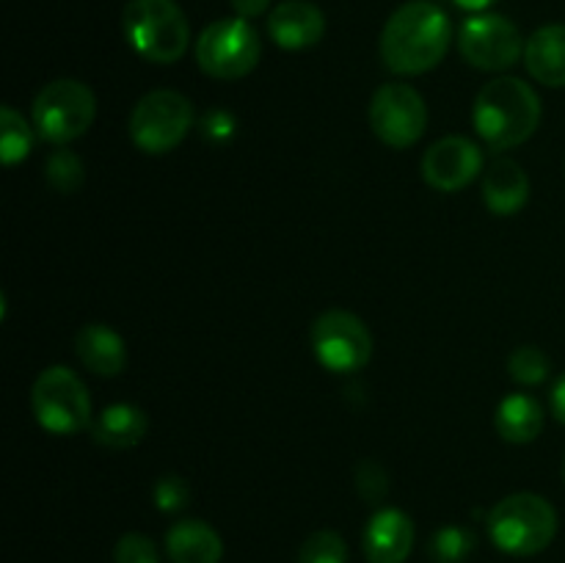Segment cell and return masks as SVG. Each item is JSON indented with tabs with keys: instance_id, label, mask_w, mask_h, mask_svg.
I'll return each instance as SVG.
<instances>
[{
	"instance_id": "obj_5",
	"label": "cell",
	"mask_w": 565,
	"mask_h": 563,
	"mask_svg": "<svg viewBox=\"0 0 565 563\" xmlns=\"http://www.w3.org/2000/svg\"><path fill=\"white\" fill-rule=\"evenodd\" d=\"M31 406L39 428L55 436L81 434L94 423L86 384L64 364H53L39 373L31 390Z\"/></svg>"
},
{
	"instance_id": "obj_13",
	"label": "cell",
	"mask_w": 565,
	"mask_h": 563,
	"mask_svg": "<svg viewBox=\"0 0 565 563\" xmlns=\"http://www.w3.org/2000/svg\"><path fill=\"white\" fill-rule=\"evenodd\" d=\"M414 550V522L401 508H381L364 530L367 563H406Z\"/></svg>"
},
{
	"instance_id": "obj_1",
	"label": "cell",
	"mask_w": 565,
	"mask_h": 563,
	"mask_svg": "<svg viewBox=\"0 0 565 563\" xmlns=\"http://www.w3.org/2000/svg\"><path fill=\"white\" fill-rule=\"evenodd\" d=\"M450 39V17L434 0H412L386 20L381 59L395 75H425L441 64Z\"/></svg>"
},
{
	"instance_id": "obj_25",
	"label": "cell",
	"mask_w": 565,
	"mask_h": 563,
	"mask_svg": "<svg viewBox=\"0 0 565 563\" xmlns=\"http://www.w3.org/2000/svg\"><path fill=\"white\" fill-rule=\"evenodd\" d=\"M44 174H47V182L58 193H75L86 180V169H83L81 158L70 149H58V152L50 155Z\"/></svg>"
},
{
	"instance_id": "obj_8",
	"label": "cell",
	"mask_w": 565,
	"mask_h": 563,
	"mask_svg": "<svg viewBox=\"0 0 565 563\" xmlns=\"http://www.w3.org/2000/svg\"><path fill=\"white\" fill-rule=\"evenodd\" d=\"M263 55L259 33L243 17L210 22L196 42V64L215 81H241L252 75Z\"/></svg>"
},
{
	"instance_id": "obj_11",
	"label": "cell",
	"mask_w": 565,
	"mask_h": 563,
	"mask_svg": "<svg viewBox=\"0 0 565 563\" xmlns=\"http://www.w3.org/2000/svg\"><path fill=\"white\" fill-rule=\"evenodd\" d=\"M458 50L463 59L483 72H502L524 55V39L519 28L502 14H475L458 33Z\"/></svg>"
},
{
	"instance_id": "obj_9",
	"label": "cell",
	"mask_w": 565,
	"mask_h": 563,
	"mask_svg": "<svg viewBox=\"0 0 565 563\" xmlns=\"http://www.w3.org/2000/svg\"><path fill=\"white\" fill-rule=\"evenodd\" d=\"M312 351L331 373H353L373 359V334L359 315L329 309L312 323Z\"/></svg>"
},
{
	"instance_id": "obj_31",
	"label": "cell",
	"mask_w": 565,
	"mask_h": 563,
	"mask_svg": "<svg viewBox=\"0 0 565 563\" xmlns=\"http://www.w3.org/2000/svg\"><path fill=\"white\" fill-rule=\"evenodd\" d=\"M458 9H467V11H486L489 6H494L497 0H452Z\"/></svg>"
},
{
	"instance_id": "obj_28",
	"label": "cell",
	"mask_w": 565,
	"mask_h": 563,
	"mask_svg": "<svg viewBox=\"0 0 565 563\" xmlns=\"http://www.w3.org/2000/svg\"><path fill=\"white\" fill-rule=\"evenodd\" d=\"M386 472L379 461H362L356 467V489L367 502H381L386 497Z\"/></svg>"
},
{
	"instance_id": "obj_17",
	"label": "cell",
	"mask_w": 565,
	"mask_h": 563,
	"mask_svg": "<svg viewBox=\"0 0 565 563\" xmlns=\"http://www.w3.org/2000/svg\"><path fill=\"white\" fill-rule=\"evenodd\" d=\"M147 431V412H143L141 406H132V403H114V406H105L92 423L94 442L103 447H110V450H130V447L141 445Z\"/></svg>"
},
{
	"instance_id": "obj_32",
	"label": "cell",
	"mask_w": 565,
	"mask_h": 563,
	"mask_svg": "<svg viewBox=\"0 0 565 563\" xmlns=\"http://www.w3.org/2000/svg\"><path fill=\"white\" fill-rule=\"evenodd\" d=\"M563 480H565V456H563Z\"/></svg>"
},
{
	"instance_id": "obj_26",
	"label": "cell",
	"mask_w": 565,
	"mask_h": 563,
	"mask_svg": "<svg viewBox=\"0 0 565 563\" xmlns=\"http://www.w3.org/2000/svg\"><path fill=\"white\" fill-rule=\"evenodd\" d=\"M154 506L163 513H177L191 502V486L180 475H163L152 489Z\"/></svg>"
},
{
	"instance_id": "obj_2",
	"label": "cell",
	"mask_w": 565,
	"mask_h": 563,
	"mask_svg": "<svg viewBox=\"0 0 565 563\" xmlns=\"http://www.w3.org/2000/svg\"><path fill=\"white\" fill-rule=\"evenodd\" d=\"M475 132L486 147L513 149L527 141L541 121V99L519 77H494L478 92L472 110Z\"/></svg>"
},
{
	"instance_id": "obj_3",
	"label": "cell",
	"mask_w": 565,
	"mask_h": 563,
	"mask_svg": "<svg viewBox=\"0 0 565 563\" xmlns=\"http://www.w3.org/2000/svg\"><path fill=\"white\" fill-rule=\"evenodd\" d=\"M489 535L497 550L505 555H539L557 535L555 506L533 491L502 497L489 511Z\"/></svg>"
},
{
	"instance_id": "obj_29",
	"label": "cell",
	"mask_w": 565,
	"mask_h": 563,
	"mask_svg": "<svg viewBox=\"0 0 565 563\" xmlns=\"http://www.w3.org/2000/svg\"><path fill=\"white\" fill-rule=\"evenodd\" d=\"M270 0H232V9L243 20H254V17H263L268 11Z\"/></svg>"
},
{
	"instance_id": "obj_15",
	"label": "cell",
	"mask_w": 565,
	"mask_h": 563,
	"mask_svg": "<svg viewBox=\"0 0 565 563\" xmlns=\"http://www.w3.org/2000/svg\"><path fill=\"white\" fill-rule=\"evenodd\" d=\"M75 353L83 362V368L92 370L94 375H119L127 368V346L119 337V331H114L105 323H86L75 337Z\"/></svg>"
},
{
	"instance_id": "obj_18",
	"label": "cell",
	"mask_w": 565,
	"mask_h": 563,
	"mask_svg": "<svg viewBox=\"0 0 565 563\" xmlns=\"http://www.w3.org/2000/svg\"><path fill=\"white\" fill-rule=\"evenodd\" d=\"M524 66L539 83L565 86V25H544L524 44Z\"/></svg>"
},
{
	"instance_id": "obj_16",
	"label": "cell",
	"mask_w": 565,
	"mask_h": 563,
	"mask_svg": "<svg viewBox=\"0 0 565 563\" xmlns=\"http://www.w3.org/2000/svg\"><path fill=\"white\" fill-rule=\"evenodd\" d=\"M483 202L494 215H513L530 202V177L516 160L500 158L486 169Z\"/></svg>"
},
{
	"instance_id": "obj_14",
	"label": "cell",
	"mask_w": 565,
	"mask_h": 563,
	"mask_svg": "<svg viewBox=\"0 0 565 563\" xmlns=\"http://www.w3.org/2000/svg\"><path fill=\"white\" fill-rule=\"evenodd\" d=\"M268 33L281 50L315 47L326 33V17L309 0H285L268 14Z\"/></svg>"
},
{
	"instance_id": "obj_30",
	"label": "cell",
	"mask_w": 565,
	"mask_h": 563,
	"mask_svg": "<svg viewBox=\"0 0 565 563\" xmlns=\"http://www.w3.org/2000/svg\"><path fill=\"white\" fill-rule=\"evenodd\" d=\"M552 414H555L557 423L565 425V373L552 386Z\"/></svg>"
},
{
	"instance_id": "obj_20",
	"label": "cell",
	"mask_w": 565,
	"mask_h": 563,
	"mask_svg": "<svg viewBox=\"0 0 565 563\" xmlns=\"http://www.w3.org/2000/svg\"><path fill=\"white\" fill-rule=\"evenodd\" d=\"M497 434L511 445H530L544 431V408L533 395L513 392L497 406Z\"/></svg>"
},
{
	"instance_id": "obj_6",
	"label": "cell",
	"mask_w": 565,
	"mask_h": 563,
	"mask_svg": "<svg viewBox=\"0 0 565 563\" xmlns=\"http://www.w3.org/2000/svg\"><path fill=\"white\" fill-rule=\"evenodd\" d=\"M33 127L39 136L55 147L77 141L86 136L88 127L94 125L97 116V99L94 92L81 81L61 77V81L47 83L33 99Z\"/></svg>"
},
{
	"instance_id": "obj_10",
	"label": "cell",
	"mask_w": 565,
	"mask_h": 563,
	"mask_svg": "<svg viewBox=\"0 0 565 563\" xmlns=\"http://www.w3.org/2000/svg\"><path fill=\"white\" fill-rule=\"evenodd\" d=\"M370 127L386 147H414L428 127L423 94L408 83H384L370 99Z\"/></svg>"
},
{
	"instance_id": "obj_12",
	"label": "cell",
	"mask_w": 565,
	"mask_h": 563,
	"mask_svg": "<svg viewBox=\"0 0 565 563\" xmlns=\"http://www.w3.org/2000/svg\"><path fill=\"white\" fill-rule=\"evenodd\" d=\"M483 171V152L463 136H447L430 144L423 158V177L430 188L441 193H456L475 182Z\"/></svg>"
},
{
	"instance_id": "obj_23",
	"label": "cell",
	"mask_w": 565,
	"mask_h": 563,
	"mask_svg": "<svg viewBox=\"0 0 565 563\" xmlns=\"http://www.w3.org/2000/svg\"><path fill=\"white\" fill-rule=\"evenodd\" d=\"M552 362L541 348L522 346L508 357V373L516 384L522 386H539L550 379Z\"/></svg>"
},
{
	"instance_id": "obj_21",
	"label": "cell",
	"mask_w": 565,
	"mask_h": 563,
	"mask_svg": "<svg viewBox=\"0 0 565 563\" xmlns=\"http://www.w3.org/2000/svg\"><path fill=\"white\" fill-rule=\"evenodd\" d=\"M33 149V130L22 114H17L11 105H3L0 110V155L6 166H14L25 160Z\"/></svg>"
},
{
	"instance_id": "obj_22",
	"label": "cell",
	"mask_w": 565,
	"mask_h": 563,
	"mask_svg": "<svg viewBox=\"0 0 565 563\" xmlns=\"http://www.w3.org/2000/svg\"><path fill=\"white\" fill-rule=\"evenodd\" d=\"M475 535L469 528H461V524H447V528H439L430 539V557L434 563H463L475 552Z\"/></svg>"
},
{
	"instance_id": "obj_27",
	"label": "cell",
	"mask_w": 565,
	"mask_h": 563,
	"mask_svg": "<svg viewBox=\"0 0 565 563\" xmlns=\"http://www.w3.org/2000/svg\"><path fill=\"white\" fill-rule=\"evenodd\" d=\"M114 563H160L158 546L143 533H125L116 541Z\"/></svg>"
},
{
	"instance_id": "obj_4",
	"label": "cell",
	"mask_w": 565,
	"mask_h": 563,
	"mask_svg": "<svg viewBox=\"0 0 565 563\" xmlns=\"http://www.w3.org/2000/svg\"><path fill=\"white\" fill-rule=\"evenodd\" d=\"M121 22L130 47L152 64H174L191 42L188 17L174 0H130Z\"/></svg>"
},
{
	"instance_id": "obj_7",
	"label": "cell",
	"mask_w": 565,
	"mask_h": 563,
	"mask_svg": "<svg viewBox=\"0 0 565 563\" xmlns=\"http://www.w3.org/2000/svg\"><path fill=\"white\" fill-rule=\"evenodd\" d=\"M193 119H196V110L185 94L158 88V92L143 94L132 108L130 138L141 152L166 155L185 141Z\"/></svg>"
},
{
	"instance_id": "obj_24",
	"label": "cell",
	"mask_w": 565,
	"mask_h": 563,
	"mask_svg": "<svg viewBox=\"0 0 565 563\" xmlns=\"http://www.w3.org/2000/svg\"><path fill=\"white\" fill-rule=\"evenodd\" d=\"M298 563H348V544L337 530H318L298 552Z\"/></svg>"
},
{
	"instance_id": "obj_19",
	"label": "cell",
	"mask_w": 565,
	"mask_h": 563,
	"mask_svg": "<svg viewBox=\"0 0 565 563\" xmlns=\"http://www.w3.org/2000/svg\"><path fill=\"white\" fill-rule=\"evenodd\" d=\"M166 552L174 563H221L224 541L202 519H182L166 533Z\"/></svg>"
}]
</instances>
